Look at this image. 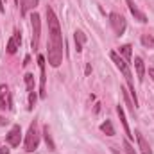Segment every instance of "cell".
Masks as SVG:
<instances>
[{"instance_id": "6da1fadb", "label": "cell", "mask_w": 154, "mask_h": 154, "mask_svg": "<svg viewBox=\"0 0 154 154\" xmlns=\"http://www.w3.org/2000/svg\"><path fill=\"white\" fill-rule=\"evenodd\" d=\"M47 23H48L47 57H48V65L57 68L63 63V34H61L59 20H57L52 7H47Z\"/></svg>"}, {"instance_id": "7a4b0ae2", "label": "cell", "mask_w": 154, "mask_h": 154, "mask_svg": "<svg viewBox=\"0 0 154 154\" xmlns=\"http://www.w3.org/2000/svg\"><path fill=\"white\" fill-rule=\"evenodd\" d=\"M109 57L111 61L116 65V68L124 74L125 81H127V86H129V91H131V97H133V102H134V108H138V99H136V91H134V82H133V74H131V68H129V63L118 54V52H109Z\"/></svg>"}, {"instance_id": "3957f363", "label": "cell", "mask_w": 154, "mask_h": 154, "mask_svg": "<svg viewBox=\"0 0 154 154\" xmlns=\"http://www.w3.org/2000/svg\"><path fill=\"white\" fill-rule=\"evenodd\" d=\"M23 145H25V151H27V152H34V151L38 149L39 134H38L36 122H32V124L29 125V131H27V134H25V142H23Z\"/></svg>"}, {"instance_id": "277c9868", "label": "cell", "mask_w": 154, "mask_h": 154, "mask_svg": "<svg viewBox=\"0 0 154 154\" xmlns=\"http://www.w3.org/2000/svg\"><path fill=\"white\" fill-rule=\"evenodd\" d=\"M31 27H32V38H31V47L38 50L39 47V36H41V18L38 13L31 14Z\"/></svg>"}, {"instance_id": "5b68a950", "label": "cell", "mask_w": 154, "mask_h": 154, "mask_svg": "<svg viewBox=\"0 0 154 154\" xmlns=\"http://www.w3.org/2000/svg\"><path fill=\"white\" fill-rule=\"evenodd\" d=\"M109 23L113 27L116 36H122L127 29V23H125V18L120 14V13H109Z\"/></svg>"}, {"instance_id": "8992f818", "label": "cell", "mask_w": 154, "mask_h": 154, "mask_svg": "<svg viewBox=\"0 0 154 154\" xmlns=\"http://www.w3.org/2000/svg\"><path fill=\"white\" fill-rule=\"evenodd\" d=\"M13 109V99L9 93V88L5 84L0 86V109Z\"/></svg>"}, {"instance_id": "52a82bcc", "label": "cell", "mask_w": 154, "mask_h": 154, "mask_svg": "<svg viewBox=\"0 0 154 154\" xmlns=\"http://www.w3.org/2000/svg\"><path fill=\"white\" fill-rule=\"evenodd\" d=\"M38 65H39V97L45 99L47 91H45V82H47V75H45V57L38 56Z\"/></svg>"}, {"instance_id": "ba28073f", "label": "cell", "mask_w": 154, "mask_h": 154, "mask_svg": "<svg viewBox=\"0 0 154 154\" xmlns=\"http://www.w3.org/2000/svg\"><path fill=\"white\" fill-rule=\"evenodd\" d=\"M5 138H7V143H9L11 147H18V145H20V138H22V129H20V125H13Z\"/></svg>"}, {"instance_id": "9c48e42d", "label": "cell", "mask_w": 154, "mask_h": 154, "mask_svg": "<svg viewBox=\"0 0 154 154\" xmlns=\"http://www.w3.org/2000/svg\"><path fill=\"white\" fill-rule=\"evenodd\" d=\"M20 45H22V32L20 31H14V34H13V38L7 41V54H16V50L20 48Z\"/></svg>"}, {"instance_id": "30bf717a", "label": "cell", "mask_w": 154, "mask_h": 154, "mask_svg": "<svg viewBox=\"0 0 154 154\" xmlns=\"http://www.w3.org/2000/svg\"><path fill=\"white\" fill-rule=\"evenodd\" d=\"M127 2V7H129V11H131V14L134 16V20H138V22H142V23H145L147 22V16L138 9V5L134 4V0H125Z\"/></svg>"}, {"instance_id": "8fae6325", "label": "cell", "mask_w": 154, "mask_h": 154, "mask_svg": "<svg viewBox=\"0 0 154 154\" xmlns=\"http://www.w3.org/2000/svg\"><path fill=\"white\" fill-rule=\"evenodd\" d=\"M38 2L39 0H20V2H18V5H20V14H22V16H27V13H29L31 9H36Z\"/></svg>"}, {"instance_id": "7c38bea8", "label": "cell", "mask_w": 154, "mask_h": 154, "mask_svg": "<svg viewBox=\"0 0 154 154\" xmlns=\"http://www.w3.org/2000/svg\"><path fill=\"white\" fill-rule=\"evenodd\" d=\"M134 70H136V77H138V81L142 82V81L145 79V65H143V59H142L140 56L134 57Z\"/></svg>"}, {"instance_id": "4fadbf2b", "label": "cell", "mask_w": 154, "mask_h": 154, "mask_svg": "<svg viewBox=\"0 0 154 154\" xmlns=\"http://www.w3.org/2000/svg\"><path fill=\"white\" fill-rule=\"evenodd\" d=\"M136 140H138V145H140V152L142 154H152L151 145L147 143V140L143 138V134H142L140 131H136Z\"/></svg>"}, {"instance_id": "5bb4252c", "label": "cell", "mask_w": 154, "mask_h": 154, "mask_svg": "<svg viewBox=\"0 0 154 154\" xmlns=\"http://www.w3.org/2000/svg\"><path fill=\"white\" fill-rule=\"evenodd\" d=\"M74 39H75L77 52H81V50H82V47H84V43H86V34H84L81 29H77L75 32H74Z\"/></svg>"}, {"instance_id": "9a60e30c", "label": "cell", "mask_w": 154, "mask_h": 154, "mask_svg": "<svg viewBox=\"0 0 154 154\" xmlns=\"http://www.w3.org/2000/svg\"><path fill=\"white\" fill-rule=\"evenodd\" d=\"M116 113H118V116H120V122H122V127H124V131H125L127 138H133V134H131V129H129V125H127V120H125V113H124L122 106H116Z\"/></svg>"}, {"instance_id": "2e32d148", "label": "cell", "mask_w": 154, "mask_h": 154, "mask_svg": "<svg viewBox=\"0 0 154 154\" xmlns=\"http://www.w3.org/2000/svg\"><path fill=\"white\" fill-rule=\"evenodd\" d=\"M43 136H45V142H47L48 151H56V143H54V140H52V136H50V129H48V125H43Z\"/></svg>"}, {"instance_id": "e0dca14e", "label": "cell", "mask_w": 154, "mask_h": 154, "mask_svg": "<svg viewBox=\"0 0 154 154\" xmlns=\"http://www.w3.org/2000/svg\"><path fill=\"white\" fill-rule=\"evenodd\" d=\"M100 131H102L104 134H108V136H115V129H113V124H111V120H106V122H102V124H100Z\"/></svg>"}, {"instance_id": "ac0fdd59", "label": "cell", "mask_w": 154, "mask_h": 154, "mask_svg": "<svg viewBox=\"0 0 154 154\" xmlns=\"http://www.w3.org/2000/svg\"><path fill=\"white\" fill-rule=\"evenodd\" d=\"M131 45H122L120 48H118V54L125 59V61H131V56H133V52H131Z\"/></svg>"}, {"instance_id": "d6986e66", "label": "cell", "mask_w": 154, "mask_h": 154, "mask_svg": "<svg viewBox=\"0 0 154 154\" xmlns=\"http://www.w3.org/2000/svg\"><path fill=\"white\" fill-rule=\"evenodd\" d=\"M142 45L145 48H152L154 50V34H142Z\"/></svg>"}, {"instance_id": "ffe728a7", "label": "cell", "mask_w": 154, "mask_h": 154, "mask_svg": "<svg viewBox=\"0 0 154 154\" xmlns=\"http://www.w3.org/2000/svg\"><path fill=\"white\" fill-rule=\"evenodd\" d=\"M25 86H27V91H34V74H25Z\"/></svg>"}, {"instance_id": "44dd1931", "label": "cell", "mask_w": 154, "mask_h": 154, "mask_svg": "<svg viewBox=\"0 0 154 154\" xmlns=\"http://www.w3.org/2000/svg\"><path fill=\"white\" fill-rule=\"evenodd\" d=\"M36 100H38V95H36V91H29V106H27V109H29V111H32V109H34V106H36Z\"/></svg>"}, {"instance_id": "7402d4cb", "label": "cell", "mask_w": 154, "mask_h": 154, "mask_svg": "<svg viewBox=\"0 0 154 154\" xmlns=\"http://www.w3.org/2000/svg\"><path fill=\"white\" fill-rule=\"evenodd\" d=\"M124 151H125V154H136L134 149H133V145H131L127 140H124Z\"/></svg>"}, {"instance_id": "603a6c76", "label": "cell", "mask_w": 154, "mask_h": 154, "mask_svg": "<svg viewBox=\"0 0 154 154\" xmlns=\"http://www.w3.org/2000/svg\"><path fill=\"white\" fill-rule=\"evenodd\" d=\"M31 63V56H25V59H23V66H27Z\"/></svg>"}, {"instance_id": "cb8c5ba5", "label": "cell", "mask_w": 154, "mask_h": 154, "mask_svg": "<svg viewBox=\"0 0 154 154\" xmlns=\"http://www.w3.org/2000/svg\"><path fill=\"white\" fill-rule=\"evenodd\" d=\"M0 11H5V0H0Z\"/></svg>"}, {"instance_id": "d4e9b609", "label": "cell", "mask_w": 154, "mask_h": 154, "mask_svg": "<svg viewBox=\"0 0 154 154\" xmlns=\"http://www.w3.org/2000/svg\"><path fill=\"white\" fill-rule=\"evenodd\" d=\"M0 154H9V149H5V147H0Z\"/></svg>"}, {"instance_id": "484cf974", "label": "cell", "mask_w": 154, "mask_h": 154, "mask_svg": "<svg viewBox=\"0 0 154 154\" xmlns=\"http://www.w3.org/2000/svg\"><path fill=\"white\" fill-rule=\"evenodd\" d=\"M149 77L154 81V68H149Z\"/></svg>"}, {"instance_id": "4316f807", "label": "cell", "mask_w": 154, "mask_h": 154, "mask_svg": "<svg viewBox=\"0 0 154 154\" xmlns=\"http://www.w3.org/2000/svg\"><path fill=\"white\" fill-rule=\"evenodd\" d=\"M5 124H7V120L4 116H0V125H5Z\"/></svg>"}, {"instance_id": "83f0119b", "label": "cell", "mask_w": 154, "mask_h": 154, "mask_svg": "<svg viewBox=\"0 0 154 154\" xmlns=\"http://www.w3.org/2000/svg\"><path fill=\"white\" fill-rule=\"evenodd\" d=\"M14 2H16V4H18V2H20V0H14Z\"/></svg>"}]
</instances>
